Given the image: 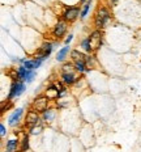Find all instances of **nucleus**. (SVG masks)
<instances>
[{
  "label": "nucleus",
  "mask_w": 141,
  "mask_h": 152,
  "mask_svg": "<svg viewBox=\"0 0 141 152\" xmlns=\"http://www.w3.org/2000/svg\"><path fill=\"white\" fill-rule=\"evenodd\" d=\"M92 1L93 0H87L85 4H82V8H81V13H80V17L81 18H85L87 13H89L90 11V7H92Z\"/></svg>",
  "instance_id": "nucleus-18"
},
{
  "label": "nucleus",
  "mask_w": 141,
  "mask_h": 152,
  "mask_svg": "<svg viewBox=\"0 0 141 152\" xmlns=\"http://www.w3.org/2000/svg\"><path fill=\"white\" fill-rule=\"evenodd\" d=\"M43 131V126L42 123H39V125L37 126H33V127L29 129V135H33V137H37V135H40Z\"/></svg>",
  "instance_id": "nucleus-19"
},
{
  "label": "nucleus",
  "mask_w": 141,
  "mask_h": 152,
  "mask_svg": "<svg viewBox=\"0 0 141 152\" xmlns=\"http://www.w3.org/2000/svg\"><path fill=\"white\" fill-rule=\"evenodd\" d=\"M45 96L48 97V100L50 99H56L58 100V87H56V84H51L48 88H47Z\"/></svg>",
  "instance_id": "nucleus-15"
},
{
  "label": "nucleus",
  "mask_w": 141,
  "mask_h": 152,
  "mask_svg": "<svg viewBox=\"0 0 141 152\" xmlns=\"http://www.w3.org/2000/svg\"><path fill=\"white\" fill-rule=\"evenodd\" d=\"M34 79H35V71H29L26 75V79H25V83L26 84H30L34 81Z\"/></svg>",
  "instance_id": "nucleus-22"
},
{
  "label": "nucleus",
  "mask_w": 141,
  "mask_h": 152,
  "mask_svg": "<svg viewBox=\"0 0 141 152\" xmlns=\"http://www.w3.org/2000/svg\"><path fill=\"white\" fill-rule=\"evenodd\" d=\"M89 39H90V45H92L93 51L94 50H98L99 47H101V45H102V31L95 29L89 36Z\"/></svg>",
  "instance_id": "nucleus-6"
},
{
  "label": "nucleus",
  "mask_w": 141,
  "mask_h": 152,
  "mask_svg": "<svg viewBox=\"0 0 141 152\" xmlns=\"http://www.w3.org/2000/svg\"><path fill=\"white\" fill-rule=\"evenodd\" d=\"M0 135H1V138H4L7 135V129H5L4 123H0Z\"/></svg>",
  "instance_id": "nucleus-23"
},
{
  "label": "nucleus",
  "mask_w": 141,
  "mask_h": 152,
  "mask_svg": "<svg viewBox=\"0 0 141 152\" xmlns=\"http://www.w3.org/2000/svg\"><path fill=\"white\" fill-rule=\"evenodd\" d=\"M73 66H74V69H76L77 72H80V74H84V72H89L90 71V68H87V64H86L85 59L78 61V62H74Z\"/></svg>",
  "instance_id": "nucleus-13"
},
{
  "label": "nucleus",
  "mask_w": 141,
  "mask_h": 152,
  "mask_svg": "<svg viewBox=\"0 0 141 152\" xmlns=\"http://www.w3.org/2000/svg\"><path fill=\"white\" fill-rule=\"evenodd\" d=\"M40 119H42V117H39V113L38 112H34V110H30V112H27L26 114V125L30 127H33V126H37L39 125Z\"/></svg>",
  "instance_id": "nucleus-7"
},
{
  "label": "nucleus",
  "mask_w": 141,
  "mask_h": 152,
  "mask_svg": "<svg viewBox=\"0 0 141 152\" xmlns=\"http://www.w3.org/2000/svg\"><path fill=\"white\" fill-rule=\"evenodd\" d=\"M67 29H68V23L65 20H59L58 23L54 25V29H52V34H54L55 38L60 39V38L67 33Z\"/></svg>",
  "instance_id": "nucleus-5"
},
{
  "label": "nucleus",
  "mask_w": 141,
  "mask_h": 152,
  "mask_svg": "<svg viewBox=\"0 0 141 152\" xmlns=\"http://www.w3.org/2000/svg\"><path fill=\"white\" fill-rule=\"evenodd\" d=\"M110 17L111 16H110L108 9L106 7H99L98 11L95 12V16H94V25L97 29H103L110 21Z\"/></svg>",
  "instance_id": "nucleus-1"
},
{
  "label": "nucleus",
  "mask_w": 141,
  "mask_h": 152,
  "mask_svg": "<svg viewBox=\"0 0 141 152\" xmlns=\"http://www.w3.org/2000/svg\"><path fill=\"white\" fill-rule=\"evenodd\" d=\"M29 150V137L27 135H25L22 138V140L20 142V151L21 152H25Z\"/></svg>",
  "instance_id": "nucleus-20"
},
{
  "label": "nucleus",
  "mask_w": 141,
  "mask_h": 152,
  "mask_svg": "<svg viewBox=\"0 0 141 152\" xmlns=\"http://www.w3.org/2000/svg\"><path fill=\"white\" fill-rule=\"evenodd\" d=\"M56 118V110L55 109H47L42 113V121L46 123H51Z\"/></svg>",
  "instance_id": "nucleus-11"
},
{
  "label": "nucleus",
  "mask_w": 141,
  "mask_h": 152,
  "mask_svg": "<svg viewBox=\"0 0 141 152\" xmlns=\"http://www.w3.org/2000/svg\"><path fill=\"white\" fill-rule=\"evenodd\" d=\"M85 54H82L80 51V50H72L71 51V58H72V61L74 62H78V61H82V59H85Z\"/></svg>",
  "instance_id": "nucleus-16"
},
{
  "label": "nucleus",
  "mask_w": 141,
  "mask_h": 152,
  "mask_svg": "<svg viewBox=\"0 0 141 152\" xmlns=\"http://www.w3.org/2000/svg\"><path fill=\"white\" fill-rule=\"evenodd\" d=\"M110 1H111V3H112V4H115V3H116V1H118V0H110Z\"/></svg>",
  "instance_id": "nucleus-25"
},
{
  "label": "nucleus",
  "mask_w": 141,
  "mask_h": 152,
  "mask_svg": "<svg viewBox=\"0 0 141 152\" xmlns=\"http://www.w3.org/2000/svg\"><path fill=\"white\" fill-rule=\"evenodd\" d=\"M47 106H48V97L38 96L35 100L33 101V104H31V110L38 112V113H43L45 110L48 109Z\"/></svg>",
  "instance_id": "nucleus-4"
},
{
  "label": "nucleus",
  "mask_w": 141,
  "mask_h": 152,
  "mask_svg": "<svg viewBox=\"0 0 141 152\" xmlns=\"http://www.w3.org/2000/svg\"><path fill=\"white\" fill-rule=\"evenodd\" d=\"M81 47H82V50L85 51L86 54H90L93 51V49H92V45H90V39H89V37H86V38H84L82 41H81Z\"/></svg>",
  "instance_id": "nucleus-17"
},
{
  "label": "nucleus",
  "mask_w": 141,
  "mask_h": 152,
  "mask_svg": "<svg viewBox=\"0 0 141 152\" xmlns=\"http://www.w3.org/2000/svg\"><path fill=\"white\" fill-rule=\"evenodd\" d=\"M80 8L78 7H65L64 12H63V20H65L67 23H73L77 20V17H80Z\"/></svg>",
  "instance_id": "nucleus-3"
},
{
  "label": "nucleus",
  "mask_w": 141,
  "mask_h": 152,
  "mask_svg": "<svg viewBox=\"0 0 141 152\" xmlns=\"http://www.w3.org/2000/svg\"><path fill=\"white\" fill-rule=\"evenodd\" d=\"M73 37H74V36H73V34H72V33H71V34H69V36H68L67 38H65V41H64L65 46H69V43L72 42V41H73Z\"/></svg>",
  "instance_id": "nucleus-24"
},
{
  "label": "nucleus",
  "mask_w": 141,
  "mask_h": 152,
  "mask_svg": "<svg viewBox=\"0 0 141 152\" xmlns=\"http://www.w3.org/2000/svg\"><path fill=\"white\" fill-rule=\"evenodd\" d=\"M71 53V47L69 46H64L61 47V49H59L58 54H56V61L58 62H64L65 58H67V55Z\"/></svg>",
  "instance_id": "nucleus-12"
},
{
  "label": "nucleus",
  "mask_w": 141,
  "mask_h": 152,
  "mask_svg": "<svg viewBox=\"0 0 141 152\" xmlns=\"http://www.w3.org/2000/svg\"><path fill=\"white\" fill-rule=\"evenodd\" d=\"M86 1H87V0H81V4H85Z\"/></svg>",
  "instance_id": "nucleus-26"
},
{
  "label": "nucleus",
  "mask_w": 141,
  "mask_h": 152,
  "mask_svg": "<svg viewBox=\"0 0 141 152\" xmlns=\"http://www.w3.org/2000/svg\"><path fill=\"white\" fill-rule=\"evenodd\" d=\"M54 47H55L54 43H51V42H45L42 46L39 47L38 55H40V56H43L45 59H47L50 55H51V53L54 51Z\"/></svg>",
  "instance_id": "nucleus-9"
},
{
  "label": "nucleus",
  "mask_w": 141,
  "mask_h": 152,
  "mask_svg": "<svg viewBox=\"0 0 141 152\" xmlns=\"http://www.w3.org/2000/svg\"><path fill=\"white\" fill-rule=\"evenodd\" d=\"M25 91H26V83L20 81V80H14L13 83H12L11 88H9V93H8L7 101H12V100L17 99V97H20Z\"/></svg>",
  "instance_id": "nucleus-2"
},
{
  "label": "nucleus",
  "mask_w": 141,
  "mask_h": 152,
  "mask_svg": "<svg viewBox=\"0 0 141 152\" xmlns=\"http://www.w3.org/2000/svg\"><path fill=\"white\" fill-rule=\"evenodd\" d=\"M5 152H9V151H5Z\"/></svg>",
  "instance_id": "nucleus-27"
},
{
  "label": "nucleus",
  "mask_w": 141,
  "mask_h": 152,
  "mask_svg": "<svg viewBox=\"0 0 141 152\" xmlns=\"http://www.w3.org/2000/svg\"><path fill=\"white\" fill-rule=\"evenodd\" d=\"M22 114H24V107H18V109H16L13 113L9 115L8 118V125L12 126V127H14V126H17L18 123H20L21 118H22Z\"/></svg>",
  "instance_id": "nucleus-8"
},
{
  "label": "nucleus",
  "mask_w": 141,
  "mask_h": 152,
  "mask_svg": "<svg viewBox=\"0 0 141 152\" xmlns=\"http://www.w3.org/2000/svg\"><path fill=\"white\" fill-rule=\"evenodd\" d=\"M18 139H16V138H11V139H8L7 140V145H5V148L7 150L5 151H9V152H16L17 151V147H18Z\"/></svg>",
  "instance_id": "nucleus-14"
},
{
  "label": "nucleus",
  "mask_w": 141,
  "mask_h": 152,
  "mask_svg": "<svg viewBox=\"0 0 141 152\" xmlns=\"http://www.w3.org/2000/svg\"><path fill=\"white\" fill-rule=\"evenodd\" d=\"M60 79H61V83L65 85H73L78 80L74 72H61Z\"/></svg>",
  "instance_id": "nucleus-10"
},
{
  "label": "nucleus",
  "mask_w": 141,
  "mask_h": 152,
  "mask_svg": "<svg viewBox=\"0 0 141 152\" xmlns=\"http://www.w3.org/2000/svg\"><path fill=\"white\" fill-rule=\"evenodd\" d=\"M76 69H74V66L71 64V63H65V64H63L61 67V72H74Z\"/></svg>",
  "instance_id": "nucleus-21"
}]
</instances>
